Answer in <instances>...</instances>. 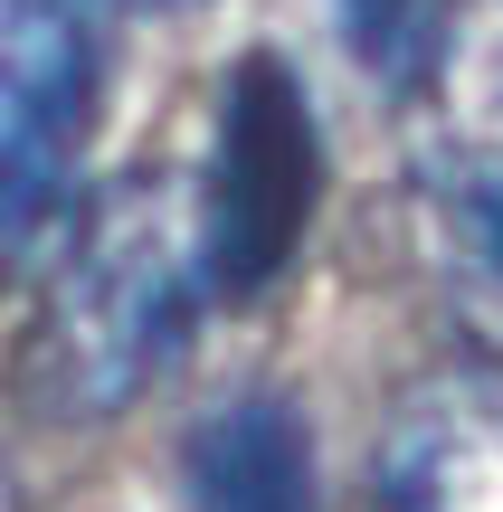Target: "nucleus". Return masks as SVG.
<instances>
[{
  "mask_svg": "<svg viewBox=\"0 0 503 512\" xmlns=\"http://www.w3.org/2000/svg\"><path fill=\"white\" fill-rule=\"evenodd\" d=\"M200 294H209V266H200L190 181H171V171L114 181L76 219L67 256L48 266V304H38V332H29V389L57 418L133 408L181 351Z\"/></svg>",
  "mask_w": 503,
  "mask_h": 512,
  "instance_id": "f257e3e1",
  "label": "nucleus"
},
{
  "mask_svg": "<svg viewBox=\"0 0 503 512\" xmlns=\"http://www.w3.org/2000/svg\"><path fill=\"white\" fill-rule=\"evenodd\" d=\"M95 124L86 0H0V285L48 247Z\"/></svg>",
  "mask_w": 503,
  "mask_h": 512,
  "instance_id": "20e7f679",
  "label": "nucleus"
},
{
  "mask_svg": "<svg viewBox=\"0 0 503 512\" xmlns=\"http://www.w3.org/2000/svg\"><path fill=\"white\" fill-rule=\"evenodd\" d=\"M409 190L456 323L503 351V0H456L418 48Z\"/></svg>",
  "mask_w": 503,
  "mask_h": 512,
  "instance_id": "f03ea898",
  "label": "nucleus"
},
{
  "mask_svg": "<svg viewBox=\"0 0 503 512\" xmlns=\"http://www.w3.org/2000/svg\"><path fill=\"white\" fill-rule=\"evenodd\" d=\"M133 10H181V0H133Z\"/></svg>",
  "mask_w": 503,
  "mask_h": 512,
  "instance_id": "6e6552de",
  "label": "nucleus"
},
{
  "mask_svg": "<svg viewBox=\"0 0 503 512\" xmlns=\"http://www.w3.org/2000/svg\"><path fill=\"white\" fill-rule=\"evenodd\" d=\"M323 200V124L304 105V76L276 48H247L219 76V114H209V162L190 181L200 209V266L209 294L247 304L295 266L304 228Z\"/></svg>",
  "mask_w": 503,
  "mask_h": 512,
  "instance_id": "7ed1b4c3",
  "label": "nucleus"
},
{
  "mask_svg": "<svg viewBox=\"0 0 503 512\" xmlns=\"http://www.w3.org/2000/svg\"><path fill=\"white\" fill-rule=\"evenodd\" d=\"M371 512H503V380H428L390 408Z\"/></svg>",
  "mask_w": 503,
  "mask_h": 512,
  "instance_id": "39448f33",
  "label": "nucleus"
},
{
  "mask_svg": "<svg viewBox=\"0 0 503 512\" xmlns=\"http://www.w3.org/2000/svg\"><path fill=\"white\" fill-rule=\"evenodd\" d=\"M333 10H342V29H352L361 57H399V38L428 19V0H333Z\"/></svg>",
  "mask_w": 503,
  "mask_h": 512,
  "instance_id": "0eeeda50",
  "label": "nucleus"
},
{
  "mask_svg": "<svg viewBox=\"0 0 503 512\" xmlns=\"http://www.w3.org/2000/svg\"><path fill=\"white\" fill-rule=\"evenodd\" d=\"M190 494L200 512H323L314 503V446L285 399H228L190 437Z\"/></svg>",
  "mask_w": 503,
  "mask_h": 512,
  "instance_id": "423d86ee",
  "label": "nucleus"
}]
</instances>
